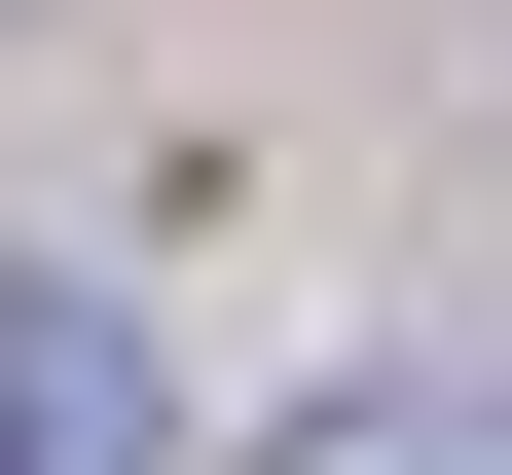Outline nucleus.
<instances>
[{"label": "nucleus", "instance_id": "1", "mask_svg": "<svg viewBox=\"0 0 512 475\" xmlns=\"http://www.w3.org/2000/svg\"><path fill=\"white\" fill-rule=\"evenodd\" d=\"M0 475H147V329L110 293H0Z\"/></svg>", "mask_w": 512, "mask_h": 475}, {"label": "nucleus", "instance_id": "2", "mask_svg": "<svg viewBox=\"0 0 512 475\" xmlns=\"http://www.w3.org/2000/svg\"><path fill=\"white\" fill-rule=\"evenodd\" d=\"M293 475H512V402H330Z\"/></svg>", "mask_w": 512, "mask_h": 475}]
</instances>
